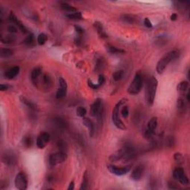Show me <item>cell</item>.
I'll return each mask as SVG.
<instances>
[{"mask_svg":"<svg viewBox=\"0 0 190 190\" xmlns=\"http://www.w3.org/2000/svg\"><path fill=\"white\" fill-rule=\"evenodd\" d=\"M158 85V79L154 77H151L147 81L145 90V97L147 104L149 105H152L154 103Z\"/></svg>","mask_w":190,"mask_h":190,"instance_id":"obj_1","label":"cell"},{"mask_svg":"<svg viewBox=\"0 0 190 190\" xmlns=\"http://www.w3.org/2000/svg\"><path fill=\"white\" fill-rule=\"evenodd\" d=\"M134 156V150L130 146H126L121 149L116 151L109 156V160L111 162H117L119 160H128L132 159Z\"/></svg>","mask_w":190,"mask_h":190,"instance_id":"obj_2","label":"cell"},{"mask_svg":"<svg viewBox=\"0 0 190 190\" xmlns=\"http://www.w3.org/2000/svg\"><path fill=\"white\" fill-rule=\"evenodd\" d=\"M127 99H122L115 105L114 110L112 111V121H113L115 126L117 128L121 130H125L126 128V126H125L124 122L121 120L120 118V111L121 107L125 105V104L127 103Z\"/></svg>","mask_w":190,"mask_h":190,"instance_id":"obj_3","label":"cell"},{"mask_svg":"<svg viewBox=\"0 0 190 190\" xmlns=\"http://www.w3.org/2000/svg\"><path fill=\"white\" fill-rule=\"evenodd\" d=\"M178 54L179 53L177 51H171L166 54L157 63V72L159 74L163 73L164 71V70L166 69V68L168 66V65L173 60H175V59H176L178 57Z\"/></svg>","mask_w":190,"mask_h":190,"instance_id":"obj_4","label":"cell"},{"mask_svg":"<svg viewBox=\"0 0 190 190\" xmlns=\"http://www.w3.org/2000/svg\"><path fill=\"white\" fill-rule=\"evenodd\" d=\"M142 87H143V79L141 74L140 73H136L133 80L127 89V91L128 94L132 95H137L140 92Z\"/></svg>","mask_w":190,"mask_h":190,"instance_id":"obj_5","label":"cell"},{"mask_svg":"<svg viewBox=\"0 0 190 190\" xmlns=\"http://www.w3.org/2000/svg\"><path fill=\"white\" fill-rule=\"evenodd\" d=\"M67 159V154L62 151L52 154L49 157V164L51 166H54L57 164H62Z\"/></svg>","mask_w":190,"mask_h":190,"instance_id":"obj_6","label":"cell"},{"mask_svg":"<svg viewBox=\"0 0 190 190\" xmlns=\"http://www.w3.org/2000/svg\"><path fill=\"white\" fill-rule=\"evenodd\" d=\"M108 170L113 175H117V176H122V175H126L129 172V171L132 169V166H126L123 167H118L117 166L112 165V164H109L107 165Z\"/></svg>","mask_w":190,"mask_h":190,"instance_id":"obj_7","label":"cell"},{"mask_svg":"<svg viewBox=\"0 0 190 190\" xmlns=\"http://www.w3.org/2000/svg\"><path fill=\"white\" fill-rule=\"evenodd\" d=\"M28 177L24 172H19L15 177V186L19 190H25L28 188Z\"/></svg>","mask_w":190,"mask_h":190,"instance_id":"obj_8","label":"cell"},{"mask_svg":"<svg viewBox=\"0 0 190 190\" xmlns=\"http://www.w3.org/2000/svg\"><path fill=\"white\" fill-rule=\"evenodd\" d=\"M173 177L183 185H188L189 183L188 177L186 176L184 170L182 168H177L174 170Z\"/></svg>","mask_w":190,"mask_h":190,"instance_id":"obj_9","label":"cell"},{"mask_svg":"<svg viewBox=\"0 0 190 190\" xmlns=\"http://www.w3.org/2000/svg\"><path fill=\"white\" fill-rule=\"evenodd\" d=\"M103 113V102L101 99L97 98L91 106V115L94 117H100Z\"/></svg>","mask_w":190,"mask_h":190,"instance_id":"obj_10","label":"cell"},{"mask_svg":"<svg viewBox=\"0 0 190 190\" xmlns=\"http://www.w3.org/2000/svg\"><path fill=\"white\" fill-rule=\"evenodd\" d=\"M158 126V118L156 117H152L147 124L146 129L145 131V137L146 138H151L154 135L155 129Z\"/></svg>","mask_w":190,"mask_h":190,"instance_id":"obj_11","label":"cell"},{"mask_svg":"<svg viewBox=\"0 0 190 190\" xmlns=\"http://www.w3.org/2000/svg\"><path fill=\"white\" fill-rule=\"evenodd\" d=\"M50 141V134L48 132H42L36 139V146L39 149H44Z\"/></svg>","mask_w":190,"mask_h":190,"instance_id":"obj_12","label":"cell"},{"mask_svg":"<svg viewBox=\"0 0 190 190\" xmlns=\"http://www.w3.org/2000/svg\"><path fill=\"white\" fill-rule=\"evenodd\" d=\"M59 83H60V88L57 90V94H56V97L57 99H62V98L65 97L67 93V83L65 80L64 78L62 77H60L59 79Z\"/></svg>","mask_w":190,"mask_h":190,"instance_id":"obj_13","label":"cell"},{"mask_svg":"<svg viewBox=\"0 0 190 190\" xmlns=\"http://www.w3.org/2000/svg\"><path fill=\"white\" fill-rule=\"evenodd\" d=\"M143 171H144V166L143 165H138L132 171V174H131V178L133 181H140L143 176Z\"/></svg>","mask_w":190,"mask_h":190,"instance_id":"obj_14","label":"cell"},{"mask_svg":"<svg viewBox=\"0 0 190 190\" xmlns=\"http://www.w3.org/2000/svg\"><path fill=\"white\" fill-rule=\"evenodd\" d=\"M19 70H20V68H19V66H14L13 68L8 69L5 73V77L6 79H13L14 77H16L19 74Z\"/></svg>","mask_w":190,"mask_h":190,"instance_id":"obj_15","label":"cell"},{"mask_svg":"<svg viewBox=\"0 0 190 190\" xmlns=\"http://www.w3.org/2000/svg\"><path fill=\"white\" fill-rule=\"evenodd\" d=\"M83 123L85 125V126L89 130V134L91 137H93L94 134V125L93 123L92 120L87 117H83Z\"/></svg>","mask_w":190,"mask_h":190,"instance_id":"obj_16","label":"cell"},{"mask_svg":"<svg viewBox=\"0 0 190 190\" xmlns=\"http://www.w3.org/2000/svg\"><path fill=\"white\" fill-rule=\"evenodd\" d=\"M94 28H95V29L97 30V31L98 34L100 35V37L104 38V39L108 37L107 34H106V33H105V29H104L103 25V24H102L101 23H100V22H95V23H94Z\"/></svg>","mask_w":190,"mask_h":190,"instance_id":"obj_17","label":"cell"},{"mask_svg":"<svg viewBox=\"0 0 190 190\" xmlns=\"http://www.w3.org/2000/svg\"><path fill=\"white\" fill-rule=\"evenodd\" d=\"M42 73V68L40 67H36L34 68L31 71V79L34 83H36L39 77H40Z\"/></svg>","mask_w":190,"mask_h":190,"instance_id":"obj_18","label":"cell"},{"mask_svg":"<svg viewBox=\"0 0 190 190\" xmlns=\"http://www.w3.org/2000/svg\"><path fill=\"white\" fill-rule=\"evenodd\" d=\"M106 50L109 53H111V54H122V53H125L124 50L118 48L111 45H106Z\"/></svg>","mask_w":190,"mask_h":190,"instance_id":"obj_19","label":"cell"},{"mask_svg":"<svg viewBox=\"0 0 190 190\" xmlns=\"http://www.w3.org/2000/svg\"><path fill=\"white\" fill-rule=\"evenodd\" d=\"M61 8H62L63 11L67 12H70V13H75L77 12V9L73 6L67 4V3H62L61 5Z\"/></svg>","mask_w":190,"mask_h":190,"instance_id":"obj_20","label":"cell"},{"mask_svg":"<svg viewBox=\"0 0 190 190\" xmlns=\"http://www.w3.org/2000/svg\"><path fill=\"white\" fill-rule=\"evenodd\" d=\"M89 176H88V173L87 171H85L84 175H83V182H82V184L80 186V189L81 190H85L88 189L89 187Z\"/></svg>","mask_w":190,"mask_h":190,"instance_id":"obj_21","label":"cell"},{"mask_svg":"<svg viewBox=\"0 0 190 190\" xmlns=\"http://www.w3.org/2000/svg\"><path fill=\"white\" fill-rule=\"evenodd\" d=\"M121 19H122L123 22H126V23H134L136 22V17H134L132 15H130V14H124L121 17Z\"/></svg>","mask_w":190,"mask_h":190,"instance_id":"obj_22","label":"cell"},{"mask_svg":"<svg viewBox=\"0 0 190 190\" xmlns=\"http://www.w3.org/2000/svg\"><path fill=\"white\" fill-rule=\"evenodd\" d=\"M20 100L21 102L23 103V104L26 105L27 107L29 108L30 110H32V111H34V110L36 109V106L34 105V104L31 103L30 101H29L28 100H27L26 98L24 97H20Z\"/></svg>","mask_w":190,"mask_h":190,"instance_id":"obj_23","label":"cell"},{"mask_svg":"<svg viewBox=\"0 0 190 190\" xmlns=\"http://www.w3.org/2000/svg\"><path fill=\"white\" fill-rule=\"evenodd\" d=\"M188 88H189V83L186 80L181 82V83H179L177 86V91H181V92H183V91H186Z\"/></svg>","mask_w":190,"mask_h":190,"instance_id":"obj_24","label":"cell"},{"mask_svg":"<svg viewBox=\"0 0 190 190\" xmlns=\"http://www.w3.org/2000/svg\"><path fill=\"white\" fill-rule=\"evenodd\" d=\"M15 40H16L15 36H13V35H8V36H4V37H2V39H1L2 42L6 44L13 43Z\"/></svg>","mask_w":190,"mask_h":190,"instance_id":"obj_25","label":"cell"},{"mask_svg":"<svg viewBox=\"0 0 190 190\" xmlns=\"http://www.w3.org/2000/svg\"><path fill=\"white\" fill-rule=\"evenodd\" d=\"M48 40V36L47 35L44 33H42V34H39V36H37V42L39 45H42L47 42Z\"/></svg>","mask_w":190,"mask_h":190,"instance_id":"obj_26","label":"cell"},{"mask_svg":"<svg viewBox=\"0 0 190 190\" xmlns=\"http://www.w3.org/2000/svg\"><path fill=\"white\" fill-rule=\"evenodd\" d=\"M13 55V51L9 48H3L1 50V57L2 58H8Z\"/></svg>","mask_w":190,"mask_h":190,"instance_id":"obj_27","label":"cell"},{"mask_svg":"<svg viewBox=\"0 0 190 190\" xmlns=\"http://www.w3.org/2000/svg\"><path fill=\"white\" fill-rule=\"evenodd\" d=\"M66 17L69 18L71 19H74V20H77V19H82L83 16L80 12H75V13H68L66 15Z\"/></svg>","mask_w":190,"mask_h":190,"instance_id":"obj_28","label":"cell"},{"mask_svg":"<svg viewBox=\"0 0 190 190\" xmlns=\"http://www.w3.org/2000/svg\"><path fill=\"white\" fill-rule=\"evenodd\" d=\"M105 61H104L103 59H99L97 61L96 66H95V70L97 71H100L103 69L104 67H105Z\"/></svg>","mask_w":190,"mask_h":190,"instance_id":"obj_29","label":"cell"},{"mask_svg":"<svg viewBox=\"0 0 190 190\" xmlns=\"http://www.w3.org/2000/svg\"><path fill=\"white\" fill-rule=\"evenodd\" d=\"M123 76H124V71L122 70H120L113 73V79L115 81H120L122 79Z\"/></svg>","mask_w":190,"mask_h":190,"instance_id":"obj_30","label":"cell"},{"mask_svg":"<svg viewBox=\"0 0 190 190\" xmlns=\"http://www.w3.org/2000/svg\"><path fill=\"white\" fill-rule=\"evenodd\" d=\"M76 112H77V116H79L80 117H84L85 115H86L87 111L85 108L82 107V106H79L77 109V110H76Z\"/></svg>","mask_w":190,"mask_h":190,"instance_id":"obj_31","label":"cell"},{"mask_svg":"<svg viewBox=\"0 0 190 190\" xmlns=\"http://www.w3.org/2000/svg\"><path fill=\"white\" fill-rule=\"evenodd\" d=\"M185 106H186V103H185L184 100L183 98H178L177 102V107L179 111H183Z\"/></svg>","mask_w":190,"mask_h":190,"instance_id":"obj_32","label":"cell"},{"mask_svg":"<svg viewBox=\"0 0 190 190\" xmlns=\"http://www.w3.org/2000/svg\"><path fill=\"white\" fill-rule=\"evenodd\" d=\"M120 112H121V115H122V116L123 118H127L128 116V114H129L128 106H126V105H123L122 109H120Z\"/></svg>","mask_w":190,"mask_h":190,"instance_id":"obj_33","label":"cell"},{"mask_svg":"<svg viewBox=\"0 0 190 190\" xmlns=\"http://www.w3.org/2000/svg\"><path fill=\"white\" fill-rule=\"evenodd\" d=\"M34 35H33V34H30V35H28V36L25 38V40H24V43L26 44V45H30V44L34 42Z\"/></svg>","mask_w":190,"mask_h":190,"instance_id":"obj_34","label":"cell"},{"mask_svg":"<svg viewBox=\"0 0 190 190\" xmlns=\"http://www.w3.org/2000/svg\"><path fill=\"white\" fill-rule=\"evenodd\" d=\"M4 160L5 161V163L7 164H13V162L14 161V158H13V155H11L9 156L8 154H5V158Z\"/></svg>","mask_w":190,"mask_h":190,"instance_id":"obj_35","label":"cell"},{"mask_svg":"<svg viewBox=\"0 0 190 190\" xmlns=\"http://www.w3.org/2000/svg\"><path fill=\"white\" fill-rule=\"evenodd\" d=\"M8 19H9V20L12 23H14V24H16V23L18 22V18L17 17V16L14 14V13H13V12H11L9 14V17H8Z\"/></svg>","mask_w":190,"mask_h":190,"instance_id":"obj_36","label":"cell"},{"mask_svg":"<svg viewBox=\"0 0 190 190\" xmlns=\"http://www.w3.org/2000/svg\"><path fill=\"white\" fill-rule=\"evenodd\" d=\"M88 85L90 87L91 89H98L100 87V85H98L97 83H93L92 81L91 80V79H88Z\"/></svg>","mask_w":190,"mask_h":190,"instance_id":"obj_37","label":"cell"},{"mask_svg":"<svg viewBox=\"0 0 190 190\" xmlns=\"http://www.w3.org/2000/svg\"><path fill=\"white\" fill-rule=\"evenodd\" d=\"M105 77H104L103 74H100V75L99 76V78H98L97 84L100 85V86H101V85H103L104 83H105Z\"/></svg>","mask_w":190,"mask_h":190,"instance_id":"obj_38","label":"cell"},{"mask_svg":"<svg viewBox=\"0 0 190 190\" xmlns=\"http://www.w3.org/2000/svg\"><path fill=\"white\" fill-rule=\"evenodd\" d=\"M30 143H31V140L30 137H25L24 139V146L25 147L30 146Z\"/></svg>","mask_w":190,"mask_h":190,"instance_id":"obj_39","label":"cell"},{"mask_svg":"<svg viewBox=\"0 0 190 190\" xmlns=\"http://www.w3.org/2000/svg\"><path fill=\"white\" fill-rule=\"evenodd\" d=\"M144 24L147 28H152V24L151 21L149 19V18H145V19H144Z\"/></svg>","mask_w":190,"mask_h":190,"instance_id":"obj_40","label":"cell"},{"mask_svg":"<svg viewBox=\"0 0 190 190\" xmlns=\"http://www.w3.org/2000/svg\"><path fill=\"white\" fill-rule=\"evenodd\" d=\"M74 28H75V30L76 31H77V33L78 34H79V35H81V34H83V32H84V30H83V29L81 28V27L78 26V25H75L74 26Z\"/></svg>","mask_w":190,"mask_h":190,"instance_id":"obj_41","label":"cell"},{"mask_svg":"<svg viewBox=\"0 0 190 190\" xmlns=\"http://www.w3.org/2000/svg\"><path fill=\"white\" fill-rule=\"evenodd\" d=\"M8 30H9V32H11V33H17V28L13 26V25H10V26H8Z\"/></svg>","mask_w":190,"mask_h":190,"instance_id":"obj_42","label":"cell"},{"mask_svg":"<svg viewBox=\"0 0 190 190\" xmlns=\"http://www.w3.org/2000/svg\"><path fill=\"white\" fill-rule=\"evenodd\" d=\"M8 89H9V85H5V84H1V85H0V90L2 91L8 90Z\"/></svg>","mask_w":190,"mask_h":190,"instance_id":"obj_43","label":"cell"},{"mask_svg":"<svg viewBox=\"0 0 190 190\" xmlns=\"http://www.w3.org/2000/svg\"><path fill=\"white\" fill-rule=\"evenodd\" d=\"M174 158H175V159L176 160H180L181 158H182V155H181V154H180V153H176V154H175Z\"/></svg>","mask_w":190,"mask_h":190,"instance_id":"obj_44","label":"cell"},{"mask_svg":"<svg viewBox=\"0 0 190 190\" xmlns=\"http://www.w3.org/2000/svg\"><path fill=\"white\" fill-rule=\"evenodd\" d=\"M74 189V182L73 181H71V182L70 183L69 186L68 187V190H73Z\"/></svg>","mask_w":190,"mask_h":190,"instance_id":"obj_45","label":"cell"},{"mask_svg":"<svg viewBox=\"0 0 190 190\" xmlns=\"http://www.w3.org/2000/svg\"><path fill=\"white\" fill-rule=\"evenodd\" d=\"M170 18H171V20L175 21L176 19H177V15L176 14V13H172V14L171 15V17H170Z\"/></svg>","mask_w":190,"mask_h":190,"instance_id":"obj_46","label":"cell"},{"mask_svg":"<svg viewBox=\"0 0 190 190\" xmlns=\"http://www.w3.org/2000/svg\"><path fill=\"white\" fill-rule=\"evenodd\" d=\"M189 93H188V94H187V100H188V101H189L190 100V98H189Z\"/></svg>","mask_w":190,"mask_h":190,"instance_id":"obj_47","label":"cell"}]
</instances>
